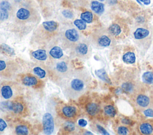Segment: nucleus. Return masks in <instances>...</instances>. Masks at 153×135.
<instances>
[{"instance_id": "f257e3e1", "label": "nucleus", "mask_w": 153, "mask_h": 135, "mask_svg": "<svg viewBox=\"0 0 153 135\" xmlns=\"http://www.w3.org/2000/svg\"><path fill=\"white\" fill-rule=\"evenodd\" d=\"M61 87L68 98L75 99L87 89L91 76L87 70L72 71L69 74L61 79Z\"/></svg>"}, {"instance_id": "f03ea898", "label": "nucleus", "mask_w": 153, "mask_h": 135, "mask_svg": "<svg viewBox=\"0 0 153 135\" xmlns=\"http://www.w3.org/2000/svg\"><path fill=\"white\" fill-rule=\"evenodd\" d=\"M112 35L108 30L97 32L93 37V43L96 48H105L110 46L112 42Z\"/></svg>"}, {"instance_id": "7ed1b4c3", "label": "nucleus", "mask_w": 153, "mask_h": 135, "mask_svg": "<svg viewBox=\"0 0 153 135\" xmlns=\"http://www.w3.org/2000/svg\"><path fill=\"white\" fill-rule=\"evenodd\" d=\"M51 69L55 75L60 77V80L67 76L72 71L69 64L63 60L53 62L51 64Z\"/></svg>"}, {"instance_id": "20e7f679", "label": "nucleus", "mask_w": 153, "mask_h": 135, "mask_svg": "<svg viewBox=\"0 0 153 135\" xmlns=\"http://www.w3.org/2000/svg\"><path fill=\"white\" fill-rule=\"evenodd\" d=\"M91 54V49L86 42H79L74 47V55L82 59H88Z\"/></svg>"}, {"instance_id": "39448f33", "label": "nucleus", "mask_w": 153, "mask_h": 135, "mask_svg": "<svg viewBox=\"0 0 153 135\" xmlns=\"http://www.w3.org/2000/svg\"><path fill=\"white\" fill-rule=\"evenodd\" d=\"M43 130L45 134H51L54 129V119L52 115L49 112H46L42 117Z\"/></svg>"}, {"instance_id": "423d86ee", "label": "nucleus", "mask_w": 153, "mask_h": 135, "mask_svg": "<svg viewBox=\"0 0 153 135\" xmlns=\"http://www.w3.org/2000/svg\"><path fill=\"white\" fill-rule=\"evenodd\" d=\"M149 34V30L144 27H138L133 33L134 39L139 42L145 41L148 38Z\"/></svg>"}, {"instance_id": "0eeeda50", "label": "nucleus", "mask_w": 153, "mask_h": 135, "mask_svg": "<svg viewBox=\"0 0 153 135\" xmlns=\"http://www.w3.org/2000/svg\"><path fill=\"white\" fill-rule=\"evenodd\" d=\"M135 103L138 109H144L150 105V99L145 95L140 94L136 98Z\"/></svg>"}, {"instance_id": "6e6552de", "label": "nucleus", "mask_w": 153, "mask_h": 135, "mask_svg": "<svg viewBox=\"0 0 153 135\" xmlns=\"http://www.w3.org/2000/svg\"><path fill=\"white\" fill-rule=\"evenodd\" d=\"M65 36L66 39L71 42H76L79 40V35L75 29H69L65 31Z\"/></svg>"}, {"instance_id": "1a4fd4ad", "label": "nucleus", "mask_w": 153, "mask_h": 135, "mask_svg": "<svg viewBox=\"0 0 153 135\" xmlns=\"http://www.w3.org/2000/svg\"><path fill=\"white\" fill-rule=\"evenodd\" d=\"M1 94L2 98L5 99L11 98L14 94V90L13 87L9 84H4L1 88Z\"/></svg>"}, {"instance_id": "9d476101", "label": "nucleus", "mask_w": 153, "mask_h": 135, "mask_svg": "<svg viewBox=\"0 0 153 135\" xmlns=\"http://www.w3.org/2000/svg\"><path fill=\"white\" fill-rule=\"evenodd\" d=\"M76 108L72 106H65L62 108V112L63 115L68 118H71L76 114Z\"/></svg>"}, {"instance_id": "9b49d317", "label": "nucleus", "mask_w": 153, "mask_h": 135, "mask_svg": "<svg viewBox=\"0 0 153 135\" xmlns=\"http://www.w3.org/2000/svg\"><path fill=\"white\" fill-rule=\"evenodd\" d=\"M91 8L95 13L102 14L104 11V5L97 1H93L91 3Z\"/></svg>"}, {"instance_id": "f8f14e48", "label": "nucleus", "mask_w": 153, "mask_h": 135, "mask_svg": "<svg viewBox=\"0 0 153 135\" xmlns=\"http://www.w3.org/2000/svg\"><path fill=\"white\" fill-rule=\"evenodd\" d=\"M49 54L51 57L54 59H59L63 55L62 49L58 46H53L49 51Z\"/></svg>"}, {"instance_id": "ddd939ff", "label": "nucleus", "mask_w": 153, "mask_h": 135, "mask_svg": "<svg viewBox=\"0 0 153 135\" xmlns=\"http://www.w3.org/2000/svg\"><path fill=\"white\" fill-rule=\"evenodd\" d=\"M32 55L36 59L39 61H45L47 58L46 51L44 49H38L32 52Z\"/></svg>"}, {"instance_id": "4468645a", "label": "nucleus", "mask_w": 153, "mask_h": 135, "mask_svg": "<svg viewBox=\"0 0 153 135\" xmlns=\"http://www.w3.org/2000/svg\"><path fill=\"white\" fill-rule=\"evenodd\" d=\"M30 11L25 8H20L16 12V17L21 20H25L30 17Z\"/></svg>"}, {"instance_id": "2eb2a0df", "label": "nucleus", "mask_w": 153, "mask_h": 135, "mask_svg": "<svg viewBox=\"0 0 153 135\" xmlns=\"http://www.w3.org/2000/svg\"><path fill=\"white\" fill-rule=\"evenodd\" d=\"M139 130L142 134H150L153 132V127L149 123H143L140 125Z\"/></svg>"}, {"instance_id": "dca6fc26", "label": "nucleus", "mask_w": 153, "mask_h": 135, "mask_svg": "<svg viewBox=\"0 0 153 135\" xmlns=\"http://www.w3.org/2000/svg\"><path fill=\"white\" fill-rule=\"evenodd\" d=\"M44 28L48 32H51L56 30L57 28V23L54 21H47L42 23Z\"/></svg>"}, {"instance_id": "f3484780", "label": "nucleus", "mask_w": 153, "mask_h": 135, "mask_svg": "<svg viewBox=\"0 0 153 135\" xmlns=\"http://www.w3.org/2000/svg\"><path fill=\"white\" fill-rule=\"evenodd\" d=\"M22 83L23 84L28 86L36 85L38 83L37 79L33 76H25L22 79Z\"/></svg>"}, {"instance_id": "a211bd4d", "label": "nucleus", "mask_w": 153, "mask_h": 135, "mask_svg": "<svg viewBox=\"0 0 153 135\" xmlns=\"http://www.w3.org/2000/svg\"><path fill=\"white\" fill-rule=\"evenodd\" d=\"M123 60L127 64H133L136 61L135 55L133 52H128L123 55Z\"/></svg>"}, {"instance_id": "6ab92c4d", "label": "nucleus", "mask_w": 153, "mask_h": 135, "mask_svg": "<svg viewBox=\"0 0 153 135\" xmlns=\"http://www.w3.org/2000/svg\"><path fill=\"white\" fill-rule=\"evenodd\" d=\"M86 109L87 112L91 115H96L99 111L98 105L95 103H90L87 105Z\"/></svg>"}, {"instance_id": "aec40b11", "label": "nucleus", "mask_w": 153, "mask_h": 135, "mask_svg": "<svg viewBox=\"0 0 153 135\" xmlns=\"http://www.w3.org/2000/svg\"><path fill=\"white\" fill-rule=\"evenodd\" d=\"M108 30L112 36H118V34H120L121 32L120 26L118 24H115V23L111 24L109 26Z\"/></svg>"}, {"instance_id": "412c9836", "label": "nucleus", "mask_w": 153, "mask_h": 135, "mask_svg": "<svg viewBox=\"0 0 153 135\" xmlns=\"http://www.w3.org/2000/svg\"><path fill=\"white\" fill-rule=\"evenodd\" d=\"M95 74L96 75H97V76L101 80L108 82V83H110V80L109 79L105 71V70L104 69H100V70H97L95 71Z\"/></svg>"}, {"instance_id": "4be33fe9", "label": "nucleus", "mask_w": 153, "mask_h": 135, "mask_svg": "<svg viewBox=\"0 0 153 135\" xmlns=\"http://www.w3.org/2000/svg\"><path fill=\"white\" fill-rule=\"evenodd\" d=\"M143 81L148 84L153 83V72L146 71L142 75Z\"/></svg>"}, {"instance_id": "5701e85b", "label": "nucleus", "mask_w": 153, "mask_h": 135, "mask_svg": "<svg viewBox=\"0 0 153 135\" xmlns=\"http://www.w3.org/2000/svg\"><path fill=\"white\" fill-rule=\"evenodd\" d=\"M0 49L3 52H4L5 54H6L7 55H8L10 56H12L15 54L14 50L12 48H11L10 46H9L8 45H7L5 43H2L1 45Z\"/></svg>"}, {"instance_id": "b1692460", "label": "nucleus", "mask_w": 153, "mask_h": 135, "mask_svg": "<svg viewBox=\"0 0 153 135\" xmlns=\"http://www.w3.org/2000/svg\"><path fill=\"white\" fill-rule=\"evenodd\" d=\"M81 19L84 20L85 23H90L93 21V14L90 11H85L81 14Z\"/></svg>"}, {"instance_id": "393cba45", "label": "nucleus", "mask_w": 153, "mask_h": 135, "mask_svg": "<svg viewBox=\"0 0 153 135\" xmlns=\"http://www.w3.org/2000/svg\"><path fill=\"white\" fill-rule=\"evenodd\" d=\"M11 110L14 113H20L23 110V106L20 103H12Z\"/></svg>"}, {"instance_id": "a878e982", "label": "nucleus", "mask_w": 153, "mask_h": 135, "mask_svg": "<svg viewBox=\"0 0 153 135\" xmlns=\"http://www.w3.org/2000/svg\"><path fill=\"white\" fill-rule=\"evenodd\" d=\"M104 111H105V113L106 115H109L110 117H113L116 114L115 109L112 105H107V106H105Z\"/></svg>"}, {"instance_id": "bb28decb", "label": "nucleus", "mask_w": 153, "mask_h": 135, "mask_svg": "<svg viewBox=\"0 0 153 135\" xmlns=\"http://www.w3.org/2000/svg\"><path fill=\"white\" fill-rule=\"evenodd\" d=\"M33 73L35 75H36L38 77H39L40 79H42L45 77L46 73L44 70L41 68L39 67H36L33 70Z\"/></svg>"}, {"instance_id": "cd10ccee", "label": "nucleus", "mask_w": 153, "mask_h": 135, "mask_svg": "<svg viewBox=\"0 0 153 135\" xmlns=\"http://www.w3.org/2000/svg\"><path fill=\"white\" fill-rule=\"evenodd\" d=\"M16 132L18 134H27L29 130L26 126L20 125L16 127Z\"/></svg>"}, {"instance_id": "c85d7f7f", "label": "nucleus", "mask_w": 153, "mask_h": 135, "mask_svg": "<svg viewBox=\"0 0 153 135\" xmlns=\"http://www.w3.org/2000/svg\"><path fill=\"white\" fill-rule=\"evenodd\" d=\"M74 25L79 30H84L86 28V23L82 19H76L74 21Z\"/></svg>"}, {"instance_id": "c756f323", "label": "nucleus", "mask_w": 153, "mask_h": 135, "mask_svg": "<svg viewBox=\"0 0 153 135\" xmlns=\"http://www.w3.org/2000/svg\"><path fill=\"white\" fill-rule=\"evenodd\" d=\"M11 4L8 1H2L0 3V9L8 11L11 9Z\"/></svg>"}, {"instance_id": "7c9ffc66", "label": "nucleus", "mask_w": 153, "mask_h": 135, "mask_svg": "<svg viewBox=\"0 0 153 135\" xmlns=\"http://www.w3.org/2000/svg\"><path fill=\"white\" fill-rule=\"evenodd\" d=\"M8 12L7 10L0 9V20L4 21L8 18Z\"/></svg>"}, {"instance_id": "2f4dec72", "label": "nucleus", "mask_w": 153, "mask_h": 135, "mask_svg": "<svg viewBox=\"0 0 153 135\" xmlns=\"http://www.w3.org/2000/svg\"><path fill=\"white\" fill-rule=\"evenodd\" d=\"M8 65V64L4 60L0 59V73L6 71Z\"/></svg>"}, {"instance_id": "473e14b6", "label": "nucleus", "mask_w": 153, "mask_h": 135, "mask_svg": "<svg viewBox=\"0 0 153 135\" xmlns=\"http://www.w3.org/2000/svg\"><path fill=\"white\" fill-rule=\"evenodd\" d=\"M65 128L68 131H72L75 129V124L72 122H66L65 124Z\"/></svg>"}, {"instance_id": "72a5a7b5", "label": "nucleus", "mask_w": 153, "mask_h": 135, "mask_svg": "<svg viewBox=\"0 0 153 135\" xmlns=\"http://www.w3.org/2000/svg\"><path fill=\"white\" fill-rule=\"evenodd\" d=\"M63 15L67 18H72L74 17L73 12L69 10H65L62 11Z\"/></svg>"}, {"instance_id": "f704fd0d", "label": "nucleus", "mask_w": 153, "mask_h": 135, "mask_svg": "<svg viewBox=\"0 0 153 135\" xmlns=\"http://www.w3.org/2000/svg\"><path fill=\"white\" fill-rule=\"evenodd\" d=\"M118 133L120 134H127L128 133V129L124 126H121L118 128Z\"/></svg>"}, {"instance_id": "c9c22d12", "label": "nucleus", "mask_w": 153, "mask_h": 135, "mask_svg": "<svg viewBox=\"0 0 153 135\" xmlns=\"http://www.w3.org/2000/svg\"><path fill=\"white\" fill-rule=\"evenodd\" d=\"M122 88L126 92H130L132 90V89H133V84H131V83H124V84H123Z\"/></svg>"}, {"instance_id": "e433bc0d", "label": "nucleus", "mask_w": 153, "mask_h": 135, "mask_svg": "<svg viewBox=\"0 0 153 135\" xmlns=\"http://www.w3.org/2000/svg\"><path fill=\"white\" fill-rule=\"evenodd\" d=\"M143 114L148 117H153V109L151 108H147L143 111Z\"/></svg>"}, {"instance_id": "4c0bfd02", "label": "nucleus", "mask_w": 153, "mask_h": 135, "mask_svg": "<svg viewBox=\"0 0 153 135\" xmlns=\"http://www.w3.org/2000/svg\"><path fill=\"white\" fill-rule=\"evenodd\" d=\"M7 127V124L6 122L3 119L0 118V131H4Z\"/></svg>"}, {"instance_id": "58836bf2", "label": "nucleus", "mask_w": 153, "mask_h": 135, "mask_svg": "<svg viewBox=\"0 0 153 135\" xmlns=\"http://www.w3.org/2000/svg\"><path fill=\"white\" fill-rule=\"evenodd\" d=\"M78 125L80 126V127H84L85 126L87 125V121L84 120V119H79L78 121Z\"/></svg>"}, {"instance_id": "ea45409f", "label": "nucleus", "mask_w": 153, "mask_h": 135, "mask_svg": "<svg viewBox=\"0 0 153 135\" xmlns=\"http://www.w3.org/2000/svg\"><path fill=\"white\" fill-rule=\"evenodd\" d=\"M97 128L99 131L102 134H107V135L109 134V133L107 132V131L103 127H102V126H100L99 125H97Z\"/></svg>"}, {"instance_id": "a19ab883", "label": "nucleus", "mask_w": 153, "mask_h": 135, "mask_svg": "<svg viewBox=\"0 0 153 135\" xmlns=\"http://www.w3.org/2000/svg\"><path fill=\"white\" fill-rule=\"evenodd\" d=\"M137 1L140 3H143L145 5H149L151 3L150 0H137Z\"/></svg>"}, {"instance_id": "79ce46f5", "label": "nucleus", "mask_w": 153, "mask_h": 135, "mask_svg": "<svg viewBox=\"0 0 153 135\" xmlns=\"http://www.w3.org/2000/svg\"><path fill=\"white\" fill-rule=\"evenodd\" d=\"M16 1H20V0H16Z\"/></svg>"}, {"instance_id": "37998d69", "label": "nucleus", "mask_w": 153, "mask_h": 135, "mask_svg": "<svg viewBox=\"0 0 153 135\" xmlns=\"http://www.w3.org/2000/svg\"><path fill=\"white\" fill-rule=\"evenodd\" d=\"M100 1H104V0H100Z\"/></svg>"}]
</instances>
